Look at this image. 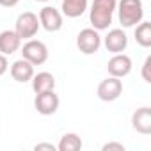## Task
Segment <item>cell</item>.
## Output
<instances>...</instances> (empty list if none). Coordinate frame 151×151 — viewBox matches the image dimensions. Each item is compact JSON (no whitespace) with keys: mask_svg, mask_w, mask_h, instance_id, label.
<instances>
[{"mask_svg":"<svg viewBox=\"0 0 151 151\" xmlns=\"http://www.w3.org/2000/svg\"><path fill=\"white\" fill-rule=\"evenodd\" d=\"M117 0H93L89 9V22L96 30H107L112 23Z\"/></svg>","mask_w":151,"mask_h":151,"instance_id":"6da1fadb","label":"cell"},{"mask_svg":"<svg viewBox=\"0 0 151 151\" xmlns=\"http://www.w3.org/2000/svg\"><path fill=\"white\" fill-rule=\"evenodd\" d=\"M116 11H117L119 23L124 29L135 27L144 18V4H142V0H119L117 6H116Z\"/></svg>","mask_w":151,"mask_h":151,"instance_id":"7a4b0ae2","label":"cell"},{"mask_svg":"<svg viewBox=\"0 0 151 151\" xmlns=\"http://www.w3.org/2000/svg\"><path fill=\"white\" fill-rule=\"evenodd\" d=\"M22 57L29 60L32 66H41L48 60V46L39 39H27L22 48Z\"/></svg>","mask_w":151,"mask_h":151,"instance_id":"3957f363","label":"cell"},{"mask_svg":"<svg viewBox=\"0 0 151 151\" xmlns=\"http://www.w3.org/2000/svg\"><path fill=\"white\" fill-rule=\"evenodd\" d=\"M39 29H41L39 18H37V14L32 13V11H25V13H22V14L16 18L14 30H16V34L22 37V41H23V39H32V37L37 34Z\"/></svg>","mask_w":151,"mask_h":151,"instance_id":"277c9868","label":"cell"},{"mask_svg":"<svg viewBox=\"0 0 151 151\" xmlns=\"http://www.w3.org/2000/svg\"><path fill=\"white\" fill-rule=\"evenodd\" d=\"M77 46L84 55H93L100 50L101 46V36L100 30L89 27V29H82L77 36Z\"/></svg>","mask_w":151,"mask_h":151,"instance_id":"5b68a950","label":"cell"},{"mask_svg":"<svg viewBox=\"0 0 151 151\" xmlns=\"http://www.w3.org/2000/svg\"><path fill=\"white\" fill-rule=\"evenodd\" d=\"M96 94H98V98L101 101H116L123 94V82H121V78L110 77L109 75L105 80L100 82Z\"/></svg>","mask_w":151,"mask_h":151,"instance_id":"8992f818","label":"cell"},{"mask_svg":"<svg viewBox=\"0 0 151 151\" xmlns=\"http://www.w3.org/2000/svg\"><path fill=\"white\" fill-rule=\"evenodd\" d=\"M59 96L55 94V89L53 91H45V93H37L36 98H34V107L36 110L41 114V116H52L59 110Z\"/></svg>","mask_w":151,"mask_h":151,"instance_id":"52a82bcc","label":"cell"},{"mask_svg":"<svg viewBox=\"0 0 151 151\" xmlns=\"http://www.w3.org/2000/svg\"><path fill=\"white\" fill-rule=\"evenodd\" d=\"M37 18H39V25L46 32H57V30L62 29V22H64L62 13L59 9H55V7H52V6H45L39 11Z\"/></svg>","mask_w":151,"mask_h":151,"instance_id":"ba28073f","label":"cell"},{"mask_svg":"<svg viewBox=\"0 0 151 151\" xmlns=\"http://www.w3.org/2000/svg\"><path fill=\"white\" fill-rule=\"evenodd\" d=\"M132 59L126 53H114V57L107 62V71L110 77H117V78H124L132 73Z\"/></svg>","mask_w":151,"mask_h":151,"instance_id":"9c48e42d","label":"cell"},{"mask_svg":"<svg viewBox=\"0 0 151 151\" xmlns=\"http://www.w3.org/2000/svg\"><path fill=\"white\" fill-rule=\"evenodd\" d=\"M101 43L110 53H121L128 46V36L123 29H112L107 32L105 37H101Z\"/></svg>","mask_w":151,"mask_h":151,"instance_id":"30bf717a","label":"cell"},{"mask_svg":"<svg viewBox=\"0 0 151 151\" xmlns=\"http://www.w3.org/2000/svg\"><path fill=\"white\" fill-rule=\"evenodd\" d=\"M132 128L140 135L151 133V109L140 107L132 114Z\"/></svg>","mask_w":151,"mask_h":151,"instance_id":"8fae6325","label":"cell"},{"mask_svg":"<svg viewBox=\"0 0 151 151\" xmlns=\"http://www.w3.org/2000/svg\"><path fill=\"white\" fill-rule=\"evenodd\" d=\"M9 71H11L13 80H14V82H20V84L30 82L32 77H34V66H32L29 60H25L23 57L18 59V60H14V62L11 64V69H9Z\"/></svg>","mask_w":151,"mask_h":151,"instance_id":"7c38bea8","label":"cell"},{"mask_svg":"<svg viewBox=\"0 0 151 151\" xmlns=\"http://www.w3.org/2000/svg\"><path fill=\"white\" fill-rule=\"evenodd\" d=\"M22 46V37L16 34V30H2L0 32V53L13 55Z\"/></svg>","mask_w":151,"mask_h":151,"instance_id":"4fadbf2b","label":"cell"},{"mask_svg":"<svg viewBox=\"0 0 151 151\" xmlns=\"http://www.w3.org/2000/svg\"><path fill=\"white\" fill-rule=\"evenodd\" d=\"M32 91L37 93H45V91H53L55 89V77L48 71H41V73H34L32 77Z\"/></svg>","mask_w":151,"mask_h":151,"instance_id":"5bb4252c","label":"cell"},{"mask_svg":"<svg viewBox=\"0 0 151 151\" xmlns=\"http://www.w3.org/2000/svg\"><path fill=\"white\" fill-rule=\"evenodd\" d=\"M89 0H62V14L66 18H78L87 11Z\"/></svg>","mask_w":151,"mask_h":151,"instance_id":"9a60e30c","label":"cell"},{"mask_svg":"<svg viewBox=\"0 0 151 151\" xmlns=\"http://www.w3.org/2000/svg\"><path fill=\"white\" fill-rule=\"evenodd\" d=\"M82 146H84V142H82L80 135L71 132V133H64L60 137V140L57 144V149L59 151H78V149H82Z\"/></svg>","mask_w":151,"mask_h":151,"instance_id":"2e32d148","label":"cell"},{"mask_svg":"<svg viewBox=\"0 0 151 151\" xmlns=\"http://www.w3.org/2000/svg\"><path fill=\"white\" fill-rule=\"evenodd\" d=\"M135 41L142 48L151 46V23L149 22H140L135 25Z\"/></svg>","mask_w":151,"mask_h":151,"instance_id":"e0dca14e","label":"cell"},{"mask_svg":"<svg viewBox=\"0 0 151 151\" xmlns=\"http://www.w3.org/2000/svg\"><path fill=\"white\" fill-rule=\"evenodd\" d=\"M140 75H142V78H144L146 84H151V55L146 57V60H144V64H142Z\"/></svg>","mask_w":151,"mask_h":151,"instance_id":"ac0fdd59","label":"cell"},{"mask_svg":"<svg viewBox=\"0 0 151 151\" xmlns=\"http://www.w3.org/2000/svg\"><path fill=\"white\" fill-rule=\"evenodd\" d=\"M101 149L103 151H124V144H121V142H107V144H103Z\"/></svg>","mask_w":151,"mask_h":151,"instance_id":"d6986e66","label":"cell"},{"mask_svg":"<svg viewBox=\"0 0 151 151\" xmlns=\"http://www.w3.org/2000/svg\"><path fill=\"white\" fill-rule=\"evenodd\" d=\"M7 69H9L7 55H4V53H0V77H2V75H6V73H7Z\"/></svg>","mask_w":151,"mask_h":151,"instance_id":"ffe728a7","label":"cell"},{"mask_svg":"<svg viewBox=\"0 0 151 151\" xmlns=\"http://www.w3.org/2000/svg\"><path fill=\"white\" fill-rule=\"evenodd\" d=\"M34 149H36V151H41V149L55 151V149H57V146H53V144H48V142H41V144H36V146H34Z\"/></svg>","mask_w":151,"mask_h":151,"instance_id":"44dd1931","label":"cell"},{"mask_svg":"<svg viewBox=\"0 0 151 151\" xmlns=\"http://www.w3.org/2000/svg\"><path fill=\"white\" fill-rule=\"evenodd\" d=\"M20 0H0V6L2 7H14Z\"/></svg>","mask_w":151,"mask_h":151,"instance_id":"7402d4cb","label":"cell"},{"mask_svg":"<svg viewBox=\"0 0 151 151\" xmlns=\"http://www.w3.org/2000/svg\"><path fill=\"white\" fill-rule=\"evenodd\" d=\"M34 2H41V4H45V2H50V0H34Z\"/></svg>","mask_w":151,"mask_h":151,"instance_id":"603a6c76","label":"cell"}]
</instances>
